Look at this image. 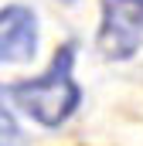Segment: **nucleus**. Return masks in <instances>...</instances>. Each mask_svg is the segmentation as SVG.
<instances>
[{
	"mask_svg": "<svg viewBox=\"0 0 143 146\" xmlns=\"http://www.w3.org/2000/svg\"><path fill=\"white\" fill-rule=\"evenodd\" d=\"M7 92L10 102L44 129H58L61 122H68L82 106V88L75 82V44H61L41 75L10 85Z\"/></svg>",
	"mask_w": 143,
	"mask_h": 146,
	"instance_id": "obj_1",
	"label": "nucleus"
},
{
	"mask_svg": "<svg viewBox=\"0 0 143 146\" xmlns=\"http://www.w3.org/2000/svg\"><path fill=\"white\" fill-rule=\"evenodd\" d=\"M99 51L112 61H126L143 44V10L119 7L102 0V24H99Z\"/></svg>",
	"mask_w": 143,
	"mask_h": 146,
	"instance_id": "obj_2",
	"label": "nucleus"
},
{
	"mask_svg": "<svg viewBox=\"0 0 143 146\" xmlns=\"http://www.w3.org/2000/svg\"><path fill=\"white\" fill-rule=\"evenodd\" d=\"M37 51L34 10L10 3L0 10V61H31Z\"/></svg>",
	"mask_w": 143,
	"mask_h": 146,
	"instance_id": "obj_3",
	"label": "nucleus"
},
{
	"mask_svg": "<svg viewBox=\"0 0 143 146\" xmlns=\"http://www.w3.org/2000/svg\"><path fill=\"white\" fill-rule=\"evenodd\" d=\"M0 146H27V136L14 115V102H10V92L0 85Z\"/></svg>",
	"mask_w": 143,
	"mask_h": 146,
	"instance_id": "obj_4",
	"label": "nucleus"
},
{
	"mask_svg": "<svg viewBox=\"0 0 143 146\" xmlns=\"http://www.w3.org/2000/svg\"><path fill=\"white\" fill-rule=\"evenodd\" d=\"M106 3H119V7H133V10H143V0H106Z\"/></svg>",
	"mask_w": 143,
	"mask_h": 146,
	"instance_id": "obj_5",
	"label": "nucleus"
}]
</instances>
